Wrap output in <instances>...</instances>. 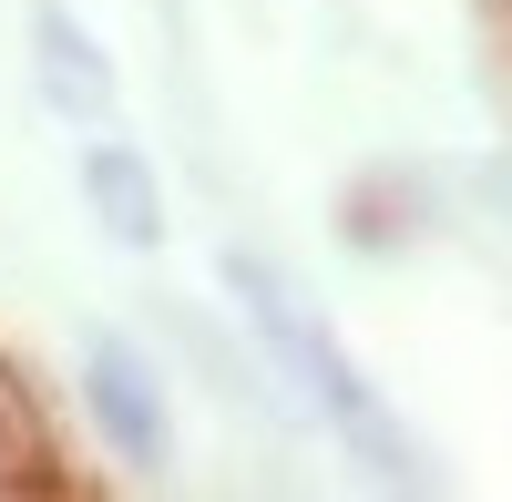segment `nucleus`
<instances>
[{"mask_svg":"<svg viewBox=\"0 0 512 502\" xmlns=\"http://www.w3.org/2000/svg\"><path fill=\"white\" fill-rule=\"evenodd\" d=\"M226 298H236V318L256 328V349L287 369V390L328 421V441L349 451V462H359L379 492H431V462H420V441L400 431V410L359 380V359L338 349V328H328L308 298H297V287H287L267 257H256V246H226Z\"/></svg>","mask_w":512,"mask_h":502,"instance_id":"1","label":"nucleus"},{"mask_svg":"<svg viewBox=\"0 0 512 502\" xmlns=\"http://www.w3.org/2000/svg\"><path fill=\"white\" fill-rule=\"evenodd\" d=\"M82 410H93L103 451L134 482H175V400H164V369L134 349V339H103L82 349Z\"/></svg>","mask_w":512,"mask_h":502,"instance_id":"2","label":"nucleus"},{"mask_svg":"<svg viewBox=\"0 0 512 502\" xmlns=\"http://www.w3.org/2000/svg\"><path fill=\"white\" fill-rule=\"evenodd\" d=\"M21 41H31V93H41V113H52V123H72V134L113 123L123 82H113V52L93 41V21H82L72 0H31Z\"/></svg>","mask_w":512,"mask_h":502,"instance_id":"3","label":"nucleus"},{"mask_svg":"<svg viewBox=\"0 0 512 502\" xmlns=\"http://www.w3.org/2000/svg\"><path fill=\"white\" fill-rule=\"evenodd\" d=\"M82 205H93V226L123 246V257H154L164 246V175L134 134H113L93 123V144H82Z\"/></svg>","mask_w":512,"mask_h":502,"instance_id":"4","label":"nucleus"}]
</instances>
